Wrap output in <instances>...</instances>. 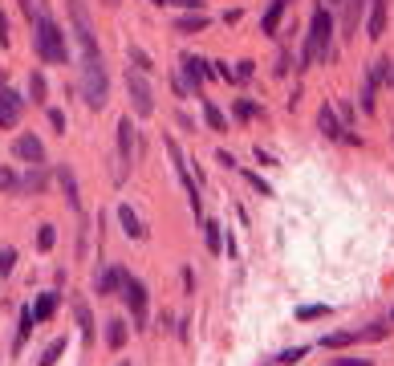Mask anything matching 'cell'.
<instances>
[{
    "instance_id": "obj_2",
    "label": "cell",
    "mask_w": 394,
    "mask_h": 366,
    "mask_svg": "<svg viewBox=\"0 0 394 366\" xmlns=\"http://www.w3.org/2000/svg\"><path fill=\"white\" fill-rule=\"evenodd\" d=\"M82 94H86V102L94 106V110L106 106L110 82H106V65H102V57H82Z\"/></svg>"
},
{
    "instance_id": "obj_11",
    "label": "cell",
    "mask_w": 394,
    "mask_h": 366,
    "mask_svg": "<svg viewBox=\"0 0 394 366\" xmlns=\"http://www.w3.org/2000/svg\"><path fill=\"white\" fill-rule=\"evenodd\" d=\"M179 65H183V78H187V86H191V90H199V82L208 78V61H199V57H191V53H187Z\"/></svg>"
},
{
    "instance_id": "obj_33",
    "label": "cell",
    "mask_w": 394,
    "mask_h": 366,
    "mask_svg": "<svg viewBox=\"0 0 394 366\" xmlns=\"http://www.w3.org/2000/svg\"><path fill=\"white\" fill-rule=\"evenodd\" d=\"M204 236H208V248H212V252H219V248H223V244H219V224H212V220H208V224H204Z\"/></svg>"
},
{
    "instance_id": "obj_38",
    "label": "cell",
    "mask_w": 394,
    "mask_h": 366,
    "mask_svg": "<svg viewBox=\"0 0 394 366\" xmlns=\"http://www.w3.org/2000/svg\"><path fill=\"white\" fill-rule=\"evenodd\" d=\"M49 122H53L57 135H65V114H61V110H49Z\"/></svg>"
},
{
    "instance_id": "obj_31",
    "label": "cell",
    "mask_w": 394,
    "mask_h": 366,
    "mask_svg": "<svg viewBox=\"0 0 394 366\" xmlns=\"http://www.w3.org/2000/svg\"><path fill=\"white\" fill-rule=\"evenodd\" d=\"M53 240H57L53 224H41V232H37V248H41V252H49V248H53Z\"/></svg>"
},
{
    "instance_id": "obj_14",
    "label": "cell",
    "mask_w": 394,
    "mask_h": 366,
    "mask_svg": "<svg viewBox=\"0 0 394 366\" xmlns=\"http://www.w3.org/2000/svg\"><path fill=\"white\" fill-rule=\"evenodd\" d=\"M118 220H122V232H127L131 240H142V236H146L142 220H138V216L131 212V204H122V208H118Z\"/></svg>"
},
{
    "instance_id": "obj_44",
    "label": "cell",
    "mask_w": 394,
    "mask_h": 366,
    "mask_svg": "<svg viewBox=\"0 0 394 366\" xmlns=\"http://www.w3.org/2000/svg\"><path fill=\"white\" fill-rule=\"evenodd\" d=\"M155 4H171V0H155Z\"/></svg>"
},
{
    "instance_id": "obj_26",
    "label": "cell",
    "mask_w": 394,
    "mask_h": 366,
    "mask_svg": "<svg viewBox=\"0 0 394 366\" xmlns=\"http://www.w3.org/2000/svg\"><path fill=\"white\" fill-rule=\"evenodd\" d=\"M386 334H391V325H386V321H370L366 330H358V338H366V342H382Z\"/></svg>"
},
{
    "instance_id": "obj_7",
    "label": "cell",
    "mask_w": 394,
    "mask_h": 366,
    "mask_svg": "<svg viewBox=\"0 0 394 366\" xmlns=\"http://www.w3.org/2000/svg\"><path fill=\"white\" fill-rule=\"evenodd\" d=\"M122 297H127V305H131L134 314V325L138 330H146V285L138 281V277H122V289H118Z\"/></svg>"
},
{
    "instance_id": "obj_1",
    "label": "cell",
    "mask_w": 394,
    "mask_h": 366,
    "mask_svg": "<svg viewBox=\"0 0 394 366\" xmlns=\"http://www.w3.org/2000/svg\"><path fill=\"white\" fill-rule=\"evenodd\" d=\"M329 41H333V17H329V8H317L313 12V25H309V41H305V65L313 61H321V57H329Z\"/></svg>"
},
{
    "instance_id": "obj_18",
    "label": "cell",
    "mask_w": 394,
    "mask_h": 366,
    "mask_svg": "<svg viewBox=\"0 0 394 366\" xmlns=\"http://www.w3.org/2000/svg\"><path fill=\"white\" fill-rule=\"evenodd\" d=\"M175 29L179 33H204V29H208V12H187V17H179Z\"/></svg>"
},
{
    "instance_id": "obj_3",
    "label": "cell",
    "mask_w": 394,
    "mask_h": 366,
    "mask_svg": "<svg viewBox=\"0 0 394 366\" xmlns=\"http://www.w3.org/2000/svg\"><path fill=\"white\" fill-rule=\"evenodd\" d=\"M33 45H37V53H41L45 61H53V65H61V61H65V33H61L49 17H37Z\"/></svg>"
},
{
    "instance_id": "obj_6",
    "label": "cell",
    "mask_w": 394,
    "mask_h": 366,
    "mask_svg": "<svg viewBox=\"0 0 394 366\" xmlns=\"http://www.w3.org/2000/svg\"><path fill=\"white\" fill-rule=\"evenodd\" d=\"M69 17H74V33H78V45H82V57H102L98 53V41H94V25H89V12L82 0H69Z\"/></svg>"
},
{
    "instance_id": "obj_46",
    "label": "cell",
    "mask_w": 394,
    "mask_h": 366,
    "mask_svg": "<svg viewBox=\"0 0 394 366\" xmlns=\"http://www.w3.org/2000/svg\"><path fill=\"white\" fill-rule=\"evenodd\" d=\"M281 4H289V0H281Z\"/></svg>"
},
{
    "instance_id": "obj_34",
    "label": "cell",
    "mask_w": 394,
    "mask_h": 366,
    "mask_svg": "<svg viewBox=\"0 0 394 366\" xmlns=\"http://www.w3.org/2000/svg\"><path fill=\"white\" fill-rule=\"evenodd\" d=\"M12 261H17V252L12 248H0V277L12 273Z\"/></svg>"
},
{
    "instance_id": "obj_27",
    "label": "cell",
    "mask_w": 394,
    "mask_h": 366,
    "mask_svg": "<svg viewBox=\"0 0 394 366\" xmlns=\"http://www.w3.org/2000/svg\"><path fill=\"white\" fill-rule=\"evenodd\" d=\"M61 354H65V338H57V342H49V346H45V354H41V358H37V366H53V363H57V358H61Z\"/></svg>"
},
{
    "instance_id": "obj_4",
    "label": "cell",
    "mask_w": 394,
    "mask_h": 366,
    "mask_svg": "<svg viewBox=\"0 0 394 366\" xmlns=\"http://www.w3.org/2000/svg\"><path fill=\"white\" fill-rule=\"evenodd\" d=\"M127 94H131V106L138 118L155 114V94H151V82H146L142 69H127Z\"/></svg>"
},
{
    "instance_id": "obj_19",
    "label": "cell",
    "mask_w": 394,
    "mask_h": 366,
    "mask_svg": "<svg viewBox=\"0 0 394 366\" xmlns=\"http://www.w3.org/2000/svg\"><path fill=\"white\" fill-rule=\"evenodd\" d=\"M57 180H61V187H65V195H69V204L82 212V195H78V180H74V171L69 167H57Z\"/></svg>"
},
{
    "instance_id": "obj_41",
    "label": "cell",
    "mask_w": 394,
    "mask_h": 366,
    "mask_svg": "<svg viewBox=\"0 0 394 366\" xmlns=\"http://www.w3.org/2000/svg\"><path fill=\"white\" fill-rule=\"evenodd\" d=\"M248 183H252V187H256V191H261V195H272V187H268V183H264L261 175H248Z\"/></svg>"
},
{
    "instance_id": "obj_5",
    "label": "cell",
    "mask_w": 394,
    "mask_h": 366,
    "mask_svg": "<svg viewBox=\"0 0 394 366\" xmlns=\"http://www.w3.org/2000/svg\"><path fill=\"white\" fill-rule=\"evenodd\" d=\"M163 147H167V155H171V163H175L179 180H183V187H187V200H191V212L199 216V175H191V167H187V159H183V151H179V142L171 135L163 138Z\"/></svg>"
},
{
    "instance_id": "obj_47",
    "label": "cell",
    "mask_w": 394,
    "mask_h": 366,
    "mask_svg": "<svg viewBox=\"0 0 394 366\" xmlns=\"http://www.w3.org/2000/svg\"><path fill=\"white\" fill-rule=\"evenodd\" d=\"M391 318H394V314H391Z\"/></svg>"
},
{
    "instance_id": "obj_25",
    "label": "cell",
    "mask_w": 394,
    "mask_h": 366,
    "mask_svg": "<svg viewBox=\"0 0 394 366\" xmlns=\"http://www.w3.org/2000/svg\"><path fill=\"white\" fill-rule=\"evenodd\" d=\"M281 12H285V4H281V0H272V4H268V12H264V21H261L264 33H276V25H281Z\"/></svg>"
},
{
    "instance_id": "obj_20",
    "label": "cell",
    "mask_w": 394,
    "mask_h": 366,
    "mask_svg": "<svg viewBox=\"0 0 394 366\" xmlns=\"http://www.w3.org/2000/svg\"><path fill=\"white\" fill-rule=\"evenodd\" d=\"M350 342H358V330H338V334H325V338H321L325 350H342V346H350Z\"/></svg>"
},
{
    "instance_id": "obj_12",
    "label": "cell",
    "mask_w": 394,
    "mask_h": 366,
    "mask_svg": "<svg viewBox=\"0 0 394 366\" xmlns=\"http://www.w3.org/2000/svg\"><path fill=\"white\" fill-rule=\"evenodd\" d=\"M317 127H321V135H325V138H346L342 122H338V114H333V106H321V110H317Z\"/></svg>"
},
{
    "instance_id": "obj_10",
    "label": "cell",
    "mask_w": 394,
    "mask_h": 366,
    "mask_svg": "<svg viewBox=\"0 0 394 366\" xmlns=\"http://www.w3.org/2000/svg\"><path fill=\"white\" fill-rule=\"evenodd\" d=\"M386 33V0H370V21H366V37H382Z\"/></svg>"
},
{
    "instance_id": "obj_32",
    "label": "cell",
    "mask_w": 394,
    "mask_h": 366,
    "mask_svg": "<svg viewBox=\"0 0 394 366\" xmlns=\"http://www.w3.org/2000/svg\"><path fill=\"white\" fill-rule=\"evenodd\" d=\"M29 98H33V102H45V78H41V74H33V78H29Z\"/></svg>"
},
{
    "instance_id": "obj_21",
    "label": "cell",
    "mask_w": 394,
    "mask_h": 366,
    "mask_svg": "<svg viewBox=\"0 0 394 366\" xmlns=\"http://www.w3.org/2000/svg\"><path fill=\"white\" fill-rule=\"evenodd\" d=\"M374 94H378V78H374V74H366V86H362V110H366V114H374V110H378V98H374Z\"/></svg>"
},
{
    "instance_id": "obj_35",
    "label": "cell",
    "mask_w": 394,
    "mask_h": 366,
    "mask_svg": "<svg viewBox=\"0 0 394 366\" xmlns=\"http://www.w3.org/2000/svg\"><path fill=\"white\" fill-rule=\"evenodd\" d=\"M301 358H305V346H293V350H285V354H281V363H285V366H297Z\"/></svg>"
},
{
    "instance_id": "obj_37",
    "label": "cell",
    "mask_w": 394,
    "mask_h": 366,
    "mask_svg": "<svg viewBox=\"0 0 394 366\" xmlns=\"http://www.w3.org/2000/svg\"><path fill=\"white\" fill-rule=\"evenodd\" d=\"M131 57H134V69H142V74H146V69H155V65H151V57H146L142 49H131Z\"/></svg>"
},
{
    "instance_id": "obj_8",
    "label": "cell",
    "mask_w": 394,
    "mask_h": 366,
    "mask_svg": "<svg viewBox=\"0 0 394 366\" xmlns=\"http://www.w3.org/2000/svg\"><path fill=\"white\" fill-rule=\"evenodd\" d=\"M12 151H17V159H25L29 167H41V163H45V142L37 135H21Z\"/></svg>"
},
{
    "instance_id": "obj_43",
    "label": "cell",
    "mask_w": 394,
    "mask_h": 366,
    "mask_svg": "<svg viewBox=\"0 0 394 366\" xmlns=\"http://www.w3.org/2000/svg\"><path fill=\"white\" fill-rule=\"evenodd\" d=\"M102 4H106V8H118V4H122V0H102Z\"/></svg>"
},
{
    "instance_id": "obj_42",
    "label": "cell",
    "mask_w": 394,
    "mask_h": 366,
    "mask_svg": "<svg viewBox=\"0 0 394 366\" xmlns=\"http://www.w3.org/2000/svg\"><path fill=\"white\" fill-rule=\"evenodd\" d=\"M338 366H370L366 358H338Z\"/></svg>"
},
{
    "instance_id": "obj_36",
    "label": "cell",
    "mask_w": 394,
    "mask_h": 366,
    "mask_svg": "<svg viewBox=\"0 0 394 366\" xmlns=\"http://www.w3.org/2000/svg\"><path fill=\"white\" fill-rule=\"evenodd\" d=\"M21 183H17V175L8 171V167H0V191H17Z\"/></svg>"
},
{
    "instance_id": "obj_15",
    "label": "cell",
    "mask_w": 394,
    "mask_h": 366,
    "mask_svg": "<svg viewBox=\"0 0 394 366\" xmlns=\"http://www.w3.org/2000/svg\"><path fill=\"white\" fill-rule=\"evenodd\" d=\"M106 342H110V350H122V346H127V321L122 318L106 321Z\"/></svg>"
},
{
    "instance_id": "obj_13",
    "label": "cell",
    "mask_w": 394,
    "mask_h": 366,
    "mask_svg": "<svg viewBox=\"0 0 394 366\" xmlns=\"http://www.w3.org/2000/svg\"><path fill=\"white\" fill-rule=\"evenodd\" d=\"M118 159H122V167L134 159V127H131V118L118 122Z\"/></svg>"
},
{
    "instance_id": "obj_29",
    "label": "cell",
    "mask_w": 394,
    "mask_h": 366,
    "mask_svg": "<svg viewBox=\"0 0 394 366\" xmlns=\"http://www.w3.org/2000/svg\"><path fill=\"white\" fill-rule=\"evenodd\" d=\"M21 187H25V191H33V195H41V191H45V171H41V167H33V171L25 175Z\"/></svg>"
},
{
    "instance_id": "obj_39",
    "label": "cell",
    "mask_w": 394,
    "mask_h": 366,
    "mask_svg": "<svg viewBox=\"0 0 394 366\" xmlns=\"http://www.w3.org/2000/svg\"><path fill=\"white\" fill-rule=\"evenodd\" d=\"M252 114H256L252 102H236V118H252Z\"/></svg>"
},
{
    "instance_id": "obj_30",
    "label": "cell",
    "mask_w": 394,
    "mask_h": 366,
    "mask_svg": "<svg viewBox=\"0 0 394 366\" xmlns=\"http://www.w3.org/2000/svg\"><path fill=\"white\" fill-rule=\"evenodd\" d=\"M325 314H329V305H301V310H297L301 321H317V318H325Z\"/></svg>"
},
{
    "instance_id": "obj_40",
    "label": "cell",
    "mask_w": 394,
    "mask_h": 366,
    "mask_svg": "<svg viewBox=\"0 0 394 366\" xmlns=\"http://www.w3.org/2000/svg\"><path fill=\"white\" fill-rule=\"evenodd\" d=\"M21 8H25V12H29V21H33V17H45L41 8H37V0H21Z\"/></svg>"
},
{
    "instance_id": "obj_9",
    "label": "cell",
    "mask_w": 394,
    "mask_h": 366,
    "mask_svg": "<svg viewBox=\"0 0 394 366\" xmlns=\"http://www.w3.org/2000/svg\"><path fill=\"white\" fill-rule=\"evenodd\" d=\"M21 106H25V102L12 90H0V131H12V127L21 122Z\"/></svg>"
},
{
    "instance_id": "obj_45",
    "label": "cell",
    "mask_w": 394,
    "mask_h": 366,
    "mask_svg": "<svg viewBox=\"0 0 394 366\" xmlns=\"http://www.w3.org/2000/svg\"><path fill=\"white\" fill-rule=\"evenodd\" d=\"M118 366H131V363H118Z\"/></svg>"
},
{
    "instance_id": "obj_17",
    "label": "cell",
    "mask_w": 394,
    "mask_h": 366,
    "mask_svg": "<svg viewBox=\"0 0 394 366\" xmlns=\"http://www.w3.org/2000/svg\"><path fill=\"white\" fill-rule=\"evenodd\" d=\"M74 314H78V325H82V338L94 342V314H89V305L82 297H74Z\"/></svg>"
},
{
    "instance_id": "obj_16",
    "label": "cell",
    "mask_w": 394,
    "mask_h": 366,
    "mask_svg": "<svg viewBox=\"0 0 394 366\" xmlns=\"http://www.w3.org/2000/svg\"><path fill=\"white\" fill-rule=\"evenodd\" d=\"M362 17H366V0H346V37H353V33H358Z\"/></svg>"
},
{
    "instance_id": "obj_28",
    "label": "cell",
    "mask_w": 394,
    "mask_h": 366,
    "mask_svg": "<svg viewBox=\"0 0 394 366\" xmlns=\"http://www.w3.org/2000/svg\"><path fill=\"white\" fill-rule=\"evenodd\" d=\"M37 325V318H33V310H21V325H17V350L25 346V338H29V330Z\"/></svg>"
},
{
    "instance_id": "obj_24",
    "label": "cell",
    "mask_w": 394,
    "mask_h": 366,
    "mask_svg": "<svg viewBox=\"0 0 394 366\" xmlns=\"http://www.w3.org/2000/svg\"><path fill=\"white\" fill-rule=\"evenodd\" d=\"M57 301H61L57 293H41V301H37L33 318H37V321H49V318H53V310H57Z\"/></svg>"
},
{
    "instance_id": "obj_23",
    "label": "cell",
    "mask_w": 394,
    "mask_h": 366,
    "mask_svg": "<svg viewBox=\"0 0 394 366\" xmlns=\"http://www.w3.org/2000/svg\"><path fill=\"white\" fill-rule=\"evenodd\" d=\"M122 277H127V273H118V269H106V273L98 277V293H118V289H122Z\"/></svg>"
},
{
    "instance_id": "obj_22",
    "label": "cell",
    "mask_w": 394,
    "mask_h": 366,
    "mask_svg": "<svg viewBox=\"0 0 394 366\" xmlns=\"http://www.w3.org/2000/svg\"><path fill=\"white\" fill-rule=\"evenodd\" d=\"M204 118H208L212 131H228V118H223V110H219L212 98H204Z\"/></svg>"
}]
</instances>
